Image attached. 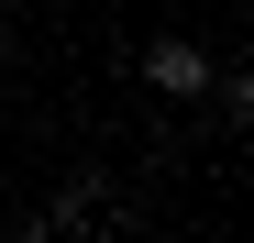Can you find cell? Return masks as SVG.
<instances>
[{"mask_svg": "<svg viewBox=\"0 0 254 243\" xmlns=\"http://www.w3.org/2000/svg\"><path fill=\"white\" fill-rule=\"evenodd\" d=\"M144 77H155V100H199L221 66H210V56L188 45V33H155V45H144Z\"/></svg>", "mask_w": 254, "mask_h": 243, "instance_id": "1", "label": "cell"}, {"mask_svg": "<svg viewBox=\"0 0 254 243\" xmlns=\"http://www.w3.org/2000/svg\"><path fill=\"white\" fill-rule=\"evenodd\" d=\"M210 89H221V111H232V122H254V77H243V66H232V77H210Z\"/></svg>", "mask_w": 254, "mask_h": 243, "instance_id": "2", "label": "cell"}]
</instances>
